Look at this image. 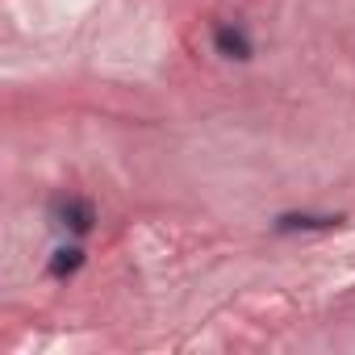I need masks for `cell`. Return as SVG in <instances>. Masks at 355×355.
<instances>
[{
	"label": "cell",
	"instance_id": "7a4b0ae2",
	"mask_svg": "<svg viewBox=\"0 0 355 355\" xmlns=\"http://www.w3.org/2000/svg\"><path fill=\"white\" fill-rule=\"evenodd\" d=\"M214 51H218L222 59H239V63H247V59L255 55V42H251L247 26H239V21H222V26H214Z\"/></svg>",
	"mask_w": 355,
	"mask_h": 355
},
{
	"label": "cell",
	"instance_id": "277c9868",
	"mask_svg": "<svg viewBox=\"0 0 355 355\" xmlns=\"http://www.w3.org/2000/svg\"><path fill=\"white\" fill-rule=\"evenodd\" d=\"M84 268V247H59L55 255H51V263H46V272L55 276V280H67V276H76Z\"/></svg>",
	"mask_w": 355,
	"mask_h": 355
},
{
	"label": "cell",
	"instance_id": "3957f363",
	"mask_svg": "<svg viewBox=\"0 0 355 355\" xmlns=\"http://www.w3.org/2000/svg\"><path fill=\"white\" fill-rule=\"evenodd\" d=\"M343 226L338 214H280L276 218V234H301V230H334Z\"/></svg>",
	"mask_w": 355,
	"mask_h": 355
},
{
	"label": "cell",
	"instance_id": "6da1fadb",
	"mask_svg": "<svg viewBox=\"0 0 355 355\" xmlns=\"http://www.w3.org/2000/svg\"><path fill=\"white\" fill-rule=\"evenodd\" d=\"M55 222L67 230V234H76V239H84V234H92L96 230V205L88 201V197H63V201H55Z\"/></svg>",
	"mask_w": 355,
	"mask_h": 355
}]
</instances>
